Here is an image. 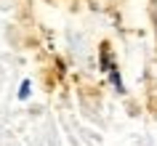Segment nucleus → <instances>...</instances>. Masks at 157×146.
Segmentation results:
<instances>
[{
	"instance_id": "nucleus-1",
	"label": "nucleus",
	"mask_w": 157,
	"mask_h": 146,
	"mask_svg": "<svg viewBox=\"0 0 157 146\" xmlns=\"http://www.w3.org/2000/svg\"><path fill=\"white\" fill-rule=\"evenodd\" d=\"M27 96H29V80H24V82H21V88H19V98L24 101Z\"/></svg>"
}]
</instances>
